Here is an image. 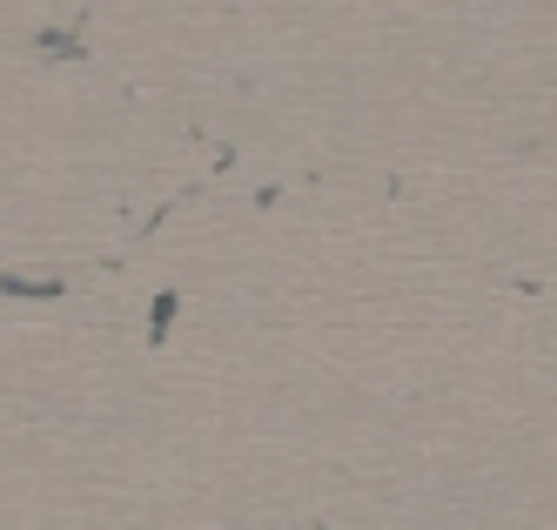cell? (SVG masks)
Here are the masks:
<instances>
[{
  "instance_id": "obj_3",
  "label": "cell",
  "mask_w": 557,
  "mask_h": 530,
  "mask_svg": "<svg viewBox=\"0 0 557 530\" xmlns=\"http://www.w3.org/2000/svg\"><path fill=\"white\" fill-rule=\"evenodd\" d=\"M41 54H61V61H82V40H74V34H41Z\"/></svg>"
},
{
  "instance_id": "obj_2",
  "label": "cell",
  "mask_w": 557,
  "mask_h": 530,
  "mask_svg": "<svg viewBox=\"0 0 557 530\" xmlns=\"http://www.w3.org/2000/svg\"><path fill=\"white\" fill-rule=\"evenodd\" d=\"M175 309H182V296H175V289H169V296H154V309H148V343H169Z\"/></svg>"
},
{
  "instance_id": "obj_1",
  "label": "cell",
  "mask_w": 557,
  "mask_h": 530,
  "mask_svg": "<svg viewBox=\"0 0 557 530\" xmlns=\"http://www.w3.org/2000/svg\"><path fill=\"white\" fill-rule=\"evenodd\" d=\"M0 289L8 296H34V303H48V296H61L67 282L61 275H0Z\"/></svg>"
}]
</instances>
